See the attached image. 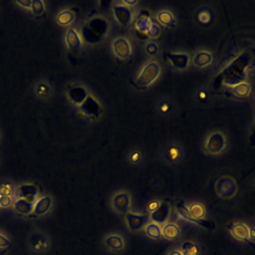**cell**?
I'll list each match as a JSON object with an SVG mask.
<instances>
[{
    "label": "cell",
    "mask_w": 255,
    "mask_h": 255,
    "mask_svg": "<svg viewBox=\"0 0 255 255\" xmlns=\"http://www.w3.org/2000/svg\"><path fill=\"white\" fill-rule=\"evenodd\" d=\"M15 193V188L12 183L6 182L0 185V196H12Z\"/></svg>",
    "instance_id": "31"
},
{
    "label": "cell",
    "mask_w": 255,
    "mask_h": 255,
    "mask_svg": "<svg viewBox=\"0 0 255 255\" xmlns=\"http://www.w3.org/2000/svg\"><path fill=\"white\" fill-rule=\"evenodd\" d=\"M12 244V240L8 235L3 232H0V250L8 249Z\"/></svg>",
    "instance_id": "34"
},
{
    "label": "cell",
    "mask_w": 255,
    "mask_h": 255,
    "mask_svg": "<svg viewBox=\"0 0 255 255\" xmlns=\"http://www.w3.org/2000/svg\"><path fill=\"white\" fill-rule=\"evenodd\" d=\"M103 249L110 254H121L127 249V240L118 232H110L102 239Z\"/></svg>",
    "instance_id": "5"
},
{
    "label": "cell",
    "mask_w": 255,
    "mask_h": 255,
    "mask_svg": "<svg viewBox=\"0 0 255 255\" xmlns=\"http://www.w3.org/2000/svg\"><path fill=\"white\" fill-rule=\"evenodd\" d=\"M16 3L25 8H31V5H32V1H17Z\"/></svg>",
    "instance_id": "43"
},
{
    "label": "cell",
    "mask_w": 255,
    "mask_h": 255,
    "mask_svg": "<svg viewBox=\"0 0 255 255\" xmlns=\"http://www.w3.org/2000/svg\"><path fill=\"white\" fill-rule=\"evenodd\" d=\"M228 88L230 89V93L232 96H234L236 98H240V99L247 98L251 92V87L246 82H242L240 84H237L235 86L228 87Z\"/></svg>",
    "instance_id": "28"
},
{
    "label": "cell",
    "mask_w": 255,
    "mask_h": 255,
    "mask_svg": "<svg viewBox=\"0 0 255 255\" xmlns=\"http://www.w3.org/2000/svg\"><path fill=\"white\" fill-rule=\"evenodd\" d=\"M227 146V137L221 130L210 132L203 143V150L210 155L221 153Z\"/></svg>",
    "instance_id": "4"
},
{
    "label": "cell",
    "mask_w": 255,
    "mask_h": 255,
    "mask_svg": "<svg viewBox=\"0 0 255 255\" xmlns=\"http://www.w3.org/2000/svg\"><path fill=\"white\" fill-rule=\"evenodd\" d=\"M212 54L206 50L196 52L192 57V64L197 68H204L212 63Z\"/></svg>",
    "instance_id": "22"
},
{
    "label": "cell",
    "mask_w": 255,
    "mask_h": 255,
    "mask_svg": "<svg viewBox=\"0 0 255 255\" xmlns=\"http://www.w3.org/2000/svg\"><path fill=\"white\" fill-rule=\"evenodd\" d=\"M112 48H113L114 54L122 60H126L129 58L132 53L131 45L129 41L125 37L116 38L112 43Z\"/></svg>",
    "instance_id": "10"
},
{
    "label": "cell",
    "mask_w": 255,
    "mask_h": 255,
    "mask_svg": "<svg viewBox=\"0 0 255 255\" xmlns=\"http://www.w3.org/2000/svg\"><path fill=\"white\" fill-rule=\"evenodd\" d=\"M176 211H177V214L178 216L184 220L185 222L187 223H190V224H193V225H197V226H200L202 228H205V229H213V223L210 222V221H206V222H197L195 220L192 219V217L190 216L188 210H187V207L186 205L182 202V201H179L176 203Z\"/></svg>",
    "instance_id": "16"
},
{
    "label": "cell",
    "mask_w": 255,
    "mask_h": 255,
    "mask_svg": "<svg viewBox=\"0 0 255 255\" xmlns=\"http://www.w3.org/2000/svg\"><path fill=\"white\" fill-rule=\"evenodd\" d=\"M39 193L38 187L34 184H29V183H25V184H21L19 185L16 189H15V195L17 198H22L25 199L26 201L33 203L37 200V194Z\"/></svg>",
    "instance_id": "15"
},
{
    "label": "cell",
    "mask_w": 255,
    "mask_h": 255,
    "mask_svg": "<svg viewBox=\"0 0 255 255\" xmlns=\"http://www.w3.org/2000/svg\"><path fill=\"white\" fill-rule=\"evenodd\" d=\"M159 204H160V202L159 201H157V200H151V201H149L148 203H147V211L149 212V213H151L152 211H154L158 206H159Z\"/></svg>",
    "instance_id": "40"
},
{
    "label": "cell",
    "mask_w": 255,
    "mask_h": 255,
    "mask_svg": "<svg viewBox=\"0 0 255 255\" xmlns=\"http://www.w3.org/2000/svg\"><path fill=\"white\" fill-rule=\"evenodd\" d=\"M144 50H145V53L148 56L153 57V56H155L158 53L159 48H158V45L154 41H149V42L146 43Z\"/></svg>",
    "instance_id": "32"
},
{
    "label": "cell",
    "mask_w": 255,
    "mask_h": 255,
    "mask_svg": "<svg viewBox=\"0 0 255 255\" xmlns=\"http://www.w3.org/2000/svg\"><path fill=\"white\" fill-rule=\"evenodd\" d=\"M27 249L32 255H45L52 249V240L45 232L33 230L27 238Z\"/></svg>",
    "instance_id": "2"
},
{
    "label": "cell",
    "mask_w": 255,
    "mask_h": 255,
    "mask_svg": "<svg viewBox=\"0 0 255 255\" xmlns=\"http://www.w3.org/2000/svg\"><path fill=\"white\" fill-rule=\"evenodd\" d=\"M197 18L198 20L201 22V23H208L211 19V15H210V11L207 10V9H202L198 15H197Z\"/></svg>",
    "instance_id": "37"
},
{
    "label": "cell",
    "mask_w": 255,
    "mask_h": 255,
    "mask_svg": "<svg viewBox=\"0 0 255 255\" xmlns=\"http://www.w3.org/2000/svg\"><path fill=\"white\" fill-rule=\"evenodd\" d=\"M112 209L120 215H126L131 209V195L127 190H119L111 197Z\"/></svg>",
    "instance_id": "6"
},
{
    "label": "cell",
    "mask_w": 255,
    "mask_h": 255,
    "mask_svg": "<svg viewBox=\"0 0 255 255\" xmlns=\"http://www.w3.org/2000/svg\"><path fill=\"white\" fill-rule=\"evenodd\" d=\"M230 235L237 241L246 242L249 240V226L242 221L231 222L227 226Z\"/></svg>",
    "instance_id": "11"
},
{
    "label": "cell",
    "mask_w": 255,
    "mask_h": 255,
    "mask_svg": "<svg viewBox=\"0 0 255 255\" xmlns=\"http://www.w3.org/2000/svg\"><path fill=\"white\" fill-rule=\"evenodd\" d=\"M128 160L131 164H137L141 160V151L138 149H134L129 152Z\"/></svg>",
    "instance_id": "36"
},
{
    "label": "cell",
    "mask_w": 255,
    "mask_h": 255,
    "mask_svg": "<svg viewBox=\"0 0 255 255\" xmlns=\"http://www.w3.org/2000/svg\"><path fill=\"white\" fill-rule=\"evenodd\" d=\"M162 238L168 241H174L180 237L181 229L179 225L173 221H167L161 225Z\"/></svg>",
    "instance_id": "18"
},
{
    "label": "cell",
    "mask_w": 255,
    "mask_h": 255,
    "mask_svg": "<svg viewBox=\"0 0 255 255\" xmlns=\"http://www.w3.org/2000/svg\"><path fill=\"white\" fill-rule=\"evenodd\" d=\"M178 248L182 255H202V247L192 240L182 241Z\"/></svg>",
    "instance_id": "23"
},
{
    "label": "cell",
    "mask_w": 255,
    "mask_h": 255,
    "mask_svg": "<svg viewBox=\"0 0 255 255\" xmlns=\"http://www.w3.org/2000/svg\"><path fill=\"white\" fill-rule=\"evenodd\" d=\"M161 73V66L158 61L152 60L147 62L137 75L134 86L137 89H145L149 87L151 84H153Z\"/></svg>",
    "instance_id": "3"
},
{
    "label": "cell",
    "mask_w": 255,
    "mask_h": 255,
    "mask_svg": "<svg viewBox=\"0 0 255 255\" xmlns=\"http://www.w3.org/2000/svg\"><path fill=\"white\" fill-rule=\"evenodd\" d=\"M148 221H149V217L148 215H145V214H139V213L129 211L125 215L126 225L128 229L132 233H137L139 231H142Z\"/></svg>",
    "instance_id": "9"
},
{
    "label": "cell",
    "mask_w": 255,
    "mask_h": 255,
    "mask_svg": "<svg viewBox=\"0 0 255 255\" xmlns=\"http://www.w3.org/2000/svg\"><path fill=\"white\" fill-rule=\"evenodd\" d=\"M155 18H156V21L163 27L170 28V27L175 26V24H176L175 16L173 15L172 12H170L169 10H166V9L158 11Z\"/></svg>",
    "instance_id": "26"
},
{
    "label": "cell",
    "mask_w": 255,
    "mask_h": 255,
    "mask_svg": "<svg viewBox=\"0 0 255 255\" xmlns=\"http://www.w3.org/2000/svg\"><path fill=\"white\" fill-rule=\"evenodd\" d=\"M14 203L13 196H0V207L1 208H8L12 206Z\"/></svg>",
    "instance_id": "38"
},
{
    "label": "cell",
    "mask_w": 255,
    "mask_h": 255,
    "mask_svg": "<svg viewBox=\"0 0 255 255\" xmlns=\"http://www.w3.org/2000/svg\"><path fill=\"white\" fill-rule=\"evenodd\" d=\"M66 43L69 49L76 50L82 46V39L74 28H70L66 34Z\"/></svg>",
    "instance_id": "27"
},
{
    "label": "cell",
    "mask_w": 255,
    "mask_h": 255,
    "mask_svg": "<svg viewBox=\"0 0 255 255\" xmlns=\"http://www.w3.org/2000/svg\"><path fill=\"white\" fill-rule=\"evenodd\" d=\"M113 11H114L115 18L120 25L126 27V26H128L132 21L133 12L131 8L121 3L118 5H115L113 7Z\"/></svg>",
    "instance_id": "14"
},
{
    "label": "cell",
    "mask_w": 255,
    "mask_h": 255,
    "mask_svg": "<svg viewBox=\"0 0 255 255\" xmlns=\"http://www.w3.org/2000/svg\"><path fill=\"white\" fill-rule=\"evenodd\" d=\"M68 96L74 104L81 106L89 95H88V92L85 88H83L81 86H76V87H73L69 90Z\"/></svg>",
    "instance_id": "24"
},
{
    "label": "cell",
    "mask_w": 255,
    "mask_h": 255,
    "mask_svg": "<svg viewBox=\"0 0 255 255\" xmlns=\"http://www.w3.org/2000/svg\"><path fill=\"white\" fill-rule=\"evenodd\" d=\"M161 159L166 164H176L178 163L183 157V149L178 142L169 141L162 146L160 151Z\"/></svg>",
    "instance_id": "8"
},
{
    "label": "cell",
    "mask_w": 255,
    "mask_h": 255,
    "mask_svg": "<svg viewBox=\"0 0 255 255\" xmlns=\"http://www.w3.org/2000/svg\"><path fill=\"white\" fill-rule=\"evenodd\" d=\"M143 233L144 235L150 239V240H160L162 238V234H161V225L156 224L152 221H148L146 223V225L143 228Z\"/></svg>",
    "instance_id": "25"
},
{
    "label": "cell",
    "mask_w": 255,
    "mask_h": 255,
    "mask_svg": "<svg viewBox=\"0 0 255 255\" xmlns=\"http://www.w3.org/2000/svg\"><path fill=\"white\" fill-rule=\"evenodd\" d=\"M187 210L193 220L197 222H206V208L200 202H191L187 206Z\"/></svg>",
    "instance_id": "20"
},
{
    "label": "cell",
    "mask_w": 255,
    "mask_h": 255,
    "mask_svg": "<svg viewBox=\"0 0 255 255\" xmlns=\"http://www.w3.org/2000/svg\"><path fill=\"white\" fill-rule=\"evenodd\" d=\"M163 57L169 61V63L178 70H184L189 65V56L185 53H173V52H164Z\"/></svg>",
    "instance_id": "17"
},
{
    "label": "cell",
    "mask_w": 255,
    "mask_h": 255,
    "mask_svg": "<svg viewBox=\"0 0 255 255\" xmlns=\"http://www.w3.org/2000/svg\"><path fill=\"white\" fill-rule=\"evenodd\" d=\"M165 255H182V253L179 248H172Z\"/></svg>",
    "instance_id": "42"
},
{
    "label": "cell",
    "mask_w": 255,
    "mask_h": 255,
    "mask_svg": "<svg viewBox=\"0 0 255 255\" xmlns=\"http://www.w3.org/2000/svg\"><path fill=\"white\" fill-rule=\"evenodd\" d=\"M214 188L217 196L221 199H230L234 197L238 190L236 180L229 175L221 176L216 181Z\"/></svg>",
    "instance_id": "7"
},
{
    "label": "cell",
    "mask_w": 255,
    "mask_h": 255,
    "mask_svg": "<svg viewBox=\"0 0 255 255\" xmlns=\"http://www.w3.org/2000/svg\"><path fill=\"white\" fill-rule=\"evenodd\" d=\"M151 23L152 22L150 20L149 13L145 10H142L139 12L138 16L136 17V19L134 21V28H135L136 32H138L140 34H146Z\"/></svg>",
    "instance_id": "21"
},
{
    "label": "cell",
    "mask_w": 255,
    "mask_h": 255,
    "mask_svg": "<svg viewBox=\"0 0 255 255\" xmlns=\"http://www.w3.org/2000/svg\"><path fill=\"white\" fill-rule=\"evenodd\" d=\"M31 9L32 12L35 15H40L43 13L45 6H44V2L41 0H33L32 1V5H31Z\"/></svg>",
    "instance_id": "33"
},
{
    "label": "cell",
    "mask_w": 255,
    "mask_h": 255,
    "mask_svg": "<svg viewBox=\"0 0 255 255\" xmlns=\"http://www.w3.org/2000/svg\"><path fill=\"white\" fill-rule=\"evenodd\" d=\"M158 109L162 114H166V113H169V111L171 110V105H170V103H167V102L163 101L162 103L159 104Z\"/></svg>",
    "instance_id": "39"
},
{
    "label": "cell",
    "mask_w": 255,
    "mask_h": 255,
    "mask_svg": "<svg viewBox=\"0 0 255 255\" xmlns=\"http://www.w3.org/2000/svg\"><path fill=\"white\" fill-rule=\"evenodd\" d=\"M13 207L17 213L30 217L33 210V203H30L22 198H17L13 203Z\"/></svg>",
    "instance_id": "29"
},
{
    "label": "cell",
    "mask_w": 255,
    "mask_h": 255,
    "mask_svg": "<svg viewBox=\"0 0 255 255\" xmlns=\"http://www.w3.org/2000/svg\"><path fill=\"white\" fill-rule=\"evenodd\" d=\"M171 213V206L167 202H160L159 206L149 213V221H152L156 224L163 225L168 221V218Z\"/></svg>",
    "instance_id": "13"
},
{
    "label": "cell",
    "mask_w": 255,
    "mask_h": 255,
    "mask_svg": "<svg viewBox=\"0 0 255 255\" xmlns=\"http://www.w3.org/2000/svg\"><path fill=\"white\" fill-rule=\"evenodd\" d=\"M122 4H124V5H126V6H128L129 8H132L134 5L137 4V1H135V0H133V1H127V0H125V1L122 2Z\"/></svg>",
    "instance_id": "44"
},
{
    "label": "cell",
    "mask_w": 255,
    "mask_h": 255,
    "mask_svg": "<svg viewBox=\"0 0 255 255\" xmlns=\"http://www.w3.org/2000/svg\"><path fill=\"white\" fill-rule=\"evenodd\" d=\"M159 34H160L159 26L152 22L150 27H149V29H148V31H147V33H146L147 37L151 38V39H154V38H157L159 36Z\"/></svg>",
    "instance_id": "35"
},
{
    "label": "cell",
    "mask_w": 255,
    "mask_h": 255,
    "mask_svg": "<svg viewBox=\"0 0 255 255\" xmlns=\"http://www.w3.org/2000/svg\"><path fill=\"white\" fill-rule=\"evenodd\" d=\"M249 240L253 243H255V227L249 226Z\"/></svg>",
    "instance_id": "41"
},
{
    "label": "cell",
    "mask_w": 255,
    "mask_h": 255,
    "mask_svg": "<svg viewBox=\"0 0 255 255\" xmlns=\"http://www.w3.org/2000/svg\"><path fill=\"white\" fill-rule=\"evenodd\" d=\"M57 22L60 24V25H63V26H66V25H69L71 24L74 20H75V15L72 11L70 10H64L62 12H60L57 16Z\"/></svg>",
    "instance_id": "30"
},
{
    "label": "cell",
    "mask_w": 255,
    "mask_h": 255,
    "mask_svg": "<svg viewBox=\"0 0 255 255\" xmlns=\"http://www.w3.org/2000/svg\"><path fill=\"white\" fill-rule=\"evenodd\" d=\"M109 29L108 21L103 17H95L91 19L82 29V35L85 41L96 43L103 39Z\"/></svg>",
    "instance_id": "1"
},
{
    "label": "cell",
    "mask_w": 255,
    "mask_h": 255,
    "mask_svg": "<svg viewBox=\"0 0 255 255\" xmlns=\"http://www.w3.org/2000/svg\"><path fill=\"white\" fill-rule=\"evenodd\" d=\"M80 109L88 116L98 118L101 114V106L99 102L92 96H88L84 103L80 106Z\"/></svg>",
    "instance_id": "19"
},
{
    "label": "cell",
    "mask_w": 255,
    "mask_h": 255,
    "mask_svg": "<svg viewBox=\"0 0 255 255\" xmlns=\"http://www.w3.org/2000/svg\"><path fill=\"white\" fill-rule=\"evenodd\" d=\"M250 142L253 145H255V128H254V129H253V131H252V133L250 135Z\"/></svg>",
    "instance_id": "45"
},
{
    "label": "cell",
    "mask_w": 255,
    "mask_h": 255,
    "mask_svg": "<svg viewBox=\"0 0 255 255\" xmlns=\"http://www.w3.org/2000/svg\"><path fill=\"white\" fill-rule=\"evenodd\" d=\"M53 205L52 197L49 195H44L38 197L33 204V210L30 217H42L47 215L51 210Z\"/></svg>",
    "instance_id": "12"
}]
</instances>
